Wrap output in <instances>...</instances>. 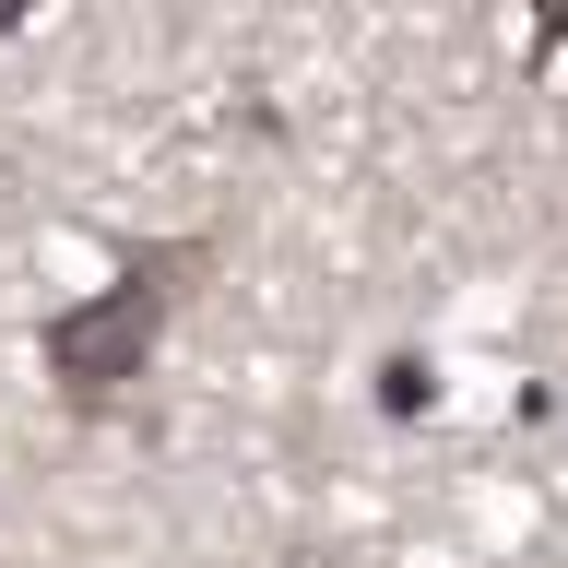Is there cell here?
I'll use <instances>...</instances> for the list:
<instances>
[{
  "label": "cell",
  "mask_w": 568,
  "mask_h": 568,
  "mask_svg": "<svg viewBox=\"0 0 568 568\" xmlns=\"http://www.w3.org/2000/svg\"><path fill=\"white\" fill-rule=\"evenodd\" d=\"M190 273H202V237H190V248H154V261H142L131 284H106L95 308H71L60 332H48V355H60V379L83 390V403H95V390H119V379L142 367V344L166 332V296H178Z\"/></svg>",
  "instance_id": "1"
}]
</instances>
